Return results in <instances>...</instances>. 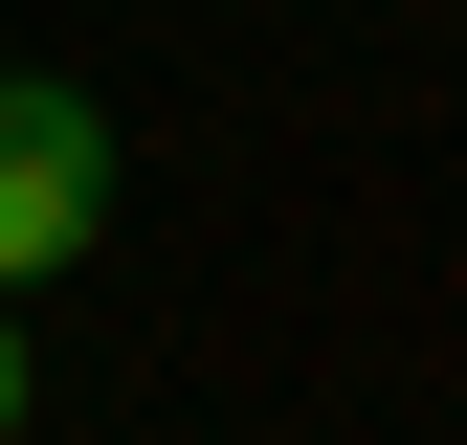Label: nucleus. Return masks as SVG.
I'll list each match as a JSON object with an SVG mask.
<instances>
[{"label": "nucleus", "instance_id": "f257e3e1", "mask_svg": "<svg viewBox=\"0 0 467 445\" xmlns=\"http://www.w3.org/2000/svg\"><path fill=\"white\" fill-rule=\"evenodd\" d=\"M111 201H134V156H111V111L67 67H0V290H67L111 245Z\"/></svg>", "mask_w": 467, "mask_h": 445}, {"label": "nucleus", "instance_id": "f03ea898", "mask_svg": "<svg viewBox=\"0 0 467 445\" xmlns=\"http://www.w3.org/2000/svg\"><path fill=\"white\" fill-rule=\"evenodd\" d=\"M45 423V357H23V290H0V445Z\"/></svg>", "mask_w": 467, "mask_h": 445}]
</instances>
